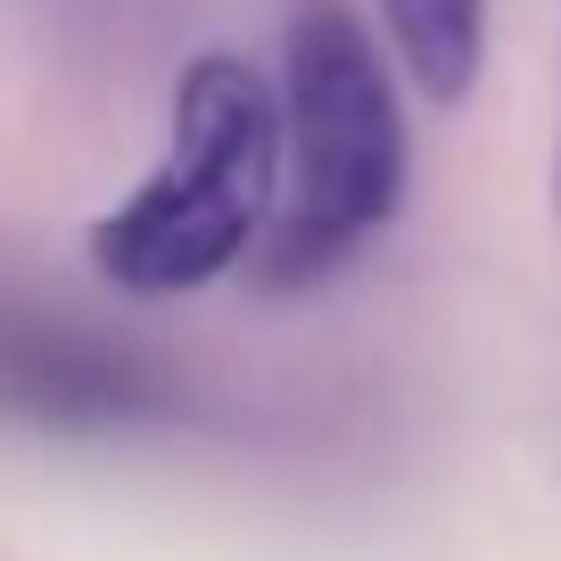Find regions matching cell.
<instances>
[{"instance_id": "cell-1", "label": "cell", "mask_w": 561, "mask_h": 561, "mask_svg": "<svg viewBox=\"0 0 561 561\" xmlns=\"http://www.w3.org/2000/svg\"><path fill=\"white\" fill-rule=\"evenodd\" d=\"M280 158H289V198H280L273 248H264L273 289L331 273L404 207V174H413L404 107L380 42L347 0H298L289 9V34H280Z\"/></svg>"}, {"instance_id": "cell-2", "label": "cell", "mask_w": 561, "mask_h": 561, "mask_svg": "<svg viewBox=\"0 0 561 561\" xmlns=\"http://www.w3.org/2000/svg\"><path fill=\"white\" fill-rule=\"evenodd\" d=\"M280 191V100L231 50H198L174 83V140L158 174L91 224V264L133 298H182L231 273Z\"/></svg>"}, {"instance_id": "cell-4", "label": "cell", "mask_w": 561, "mask_h": 561, "mask_svg": "<svg viewBox=\"0 0 561 561\" xmlns=\"http://www.w3.org/2000/svg\"><path fill=\"white\" fill-rule=\"evenodd\" d=\"M553 191H561V165H553Z\"/></svg>"}, {"instance_id": "cell-3", "label": "cell", "mask_w": 561, "mask_h": 561, "mask_svg": "<svg viewBox=\"0 0 561 561\" xmlns=\"http://www.w3.org/2000/svg\"><path fill=\"white\" fill-rule=\"evenodd\" d=\"M380 25L397 42L404 75L438 107L471 100L479 58H488V0H380Z\"/></svg>"}]
</instances>
